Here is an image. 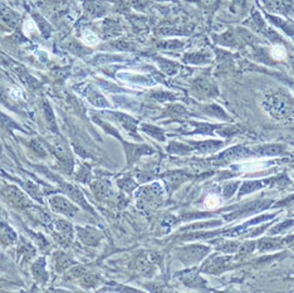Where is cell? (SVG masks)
<instances>
[{"instance_id": "1", "label": "cell", "mask_w": 294, "mask_h": 293, "mask_svg": "<svg viewBox=\"0 0 294 293\" xmlns=\"http://www.w3.org/2000/svg\"><path fill=\"white\" fill-rule=\"evenodd\" d=\"M0 19L4 20L6 24L15 25L16 24V15L9 8L4 5H0Z\"/></svg>"}, {"instance_id": "2", "label": "cell", "mask_w": 294, "mask_h": 293, "mask_svg": "<svg viewBox=\"0 0 294 293\" xmlns=\"http://www.w3.org/2000/svg\"><path fill=\"white\" fill-rule=\"evenodd\" d=\"M273 57L277 58V59H282V58H284V56H286V51H284L283 47L281 46H277L273 48Z\"/></svg>"}, {"instance_id": "3", "label": "cell", "mask_w": 294, "mask_h": 293, "mask_svg": "<svg viewBox=\"0 0 294 293\" xmlns=\"http://www.w3.org/2000/svg\"><path fill=\"white\" fill-rule=\"evenodd\" d=\"M83 38H84V41H86V43L91 44V46H95V44H97V42H98L97 37H96L95 34H93V33H92V32H86V33H84Z\"/></svg>"}, {"instance_id": "4", "label": "cell", "mask_w": 294, "mask_h": 293, "mask_svg": "<svg viewBox=\"0 0 294 293\" xmlns=\"http://www.w3.org/2000/svg\"><path fill=\"white\" fill-rule=\"evenodd\" d=\"M219 204V199L216 198V196H213L210 195L208 199H206V205L209 206V208H213V206H216Z\"/></svg>"}]
</instances>
